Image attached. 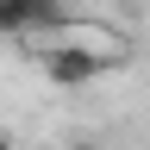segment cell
Returning <instances> with one entry per match:
<instances>
[{
    "label": "cell",
    "instance_id": "6da1fadb",
    "mask_svg": "<svg viewBox=\"0 0 150 150\" xmlns=\"http://www.w3.org/2000/svg\"><path fill=\"white\" fill-rule=\"evenodd\" d=\"M44 63V75L56 88H88V81H100V75L119 63V56H106V50H88V44H56V50H44L38 56Z\"/></svg>",
    "mask_w": 150,
    "mask_h": 150
},
{
    "label": "cell",
    "instance_id": "7a4b0ae2",
    "mask_svg": "<svg viewBox=\"0 0 150 150\" xmlns=\"http://www.w3.org/2000/svg\"><path fill=\"white\" fill-rule=\"evenodd\" d=\"M50 25H69L63 0H0V38H31Z\"/></svg>",
    "mask_w": 150,
    "mask_h": 150
},
{
    "label": "cell",
    "instance_id": "3957f363",
    "mask_svg": "<svg viewBox=\"0 0 150 150\" xmlns=\"http://www.w3.org/2000/svg\"><path fill=\"white\" fill-rule=\"evenodd\" d=\"M63 150H100V144H88V138H75V144H63Z\"/></svg>",
    "mask_w": 150,
    "mask_h": 150
},
{
    "label": "cell",
    "instance_id": "277c9868",
    "mask_svg": "<svg viewBox=\"0 0 150 150\" xmlns=\"http://www.w3.org/2000/svg\"><path fill=\"white\" fill-rule=\"evenodd\" d=\"M0 150H19V144H13V131H0Z\"/></svg>",
    "mask_w": 150,
    "mask_h": 150
}]
</instances>
